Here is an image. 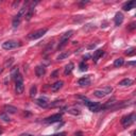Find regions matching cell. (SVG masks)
I'll use <instances>...</instances> for the list:
<instances>
[{"instance_id":"obj_34","label":"cell","mask_w":136,"mask_h":136,"mask_svg":"<svg viewBox=\"0 0 136 136\" xmlns=\"http://www.w3.org/2000/svg\"><path fill=\"white\" fill-rule=\"evenodd\" d=\"M0 134H1V131H0Z\"/></svg>"},{"instance_id":"obj_27","label":"cell","mask_w":136,"mask_h":136,"mask_svg":"<svg viewBox=\"0 0 136 136\" xmlns=\"http://www.w3.org/2000/svg\"><path fill=\"white\" fill-rule=\"evenodd\" d=\"M69 52H63V53H61L60 55L58 56V61H62V60H64V59H66V58H68L69 56Z\"/></svg>"},{"instance_id":"obj_22","label":"cell","mask_w":136,"mask_h":136,"mask_svg":"<svg viewBox=\"0 0 136 136\" xmlns=\"http://www.w3.org/2000/svg\"><path fill=\"white\" fill-rule=\"evenodd\" d=\"M18 76H19V68L18 67H14L11 70V78L12 79H15V80H16V78Z\"/></svg>"},{"instance_id":"obj_5","label":"cell","mask_w":136,"mask_h":136,"mask_svg":"<svg viewBox=\"0 0 136 136\" xmlns=\"http://www.w3.org/2000/svg\"><path fill=\"white\" fill-rule=\"evenodd\" d=\"M84 104L87 106L88 108L91 111V112H99V111L102 108L100 103H97V102H93V101H89V100H84Z\"/></svg>"},{"instance_id":"obj_30","label":"cell","mask_w":136,"mask_h":136,"mask_svg":"<svg viewBox=\"0 0 136 136\" xmlns=\"http://www.w3.org/2000/svg\"><path fill=\"white\" fill-rule=\"evenodd\" d=\"M134 28H135V24L133 23V24H130V27H129V30H133Z\"/></svg>"},{"instance_id":"obj_24","label":"cell","mask_w":136,"mask_h":136,"mask_svg":"<svg viewBox=\"0 0 136 136\" xmlns=\"http://www.w3.org/2000/svg\"><path fill=\"white\" fill-rule=\"evenodd\" d=\"M36 93H37V87H36V85H33L30 88V97L34 98L36 96Z\"/></svg>"},{"instance_id":"obj_13","label":"cell","mask_w":136,"mask_h":136,"mask_svg":"<svg viewBox=\"0 0 136 136\" xmlns=\"http://www.w3.org/2000/svg\"><path fill=\"white\" fill-rule=\"evenodd\" d=\"M114 21H115L116 26H120V24L123 23V15H122V13H120V12L116 13L115 18H114Z\"/></svg>"},{"instance_id":"obj_26","label":"cell","mask_w":136,"mask_h":136,"mask_svg":"<svg viewBox=\"0 0 136 136\" xmlns=\"http://www.w3.org/2000/svg\"><path fill=\"white\" fill-rule=\"evenodd\" d=\"M79 67H80L81 71H86L87 70V68H88V66H87V64H86L85 62H81L80 65H79Z\"/></svg>"},{"instance_id":"obj_1","label":"cell","mask_w":136,"mask_h":136,"mask_svg":"<svg viewBox=\"0 0 136 136\" xmlns=\"http://www.w3.org/2000/svg\"><path fill=\"white\" fill-rule=\"evenodd\" d=\"M27 10H28L27 6H23V8L20 9V11L17 13V15L13 18V21H12V24H13V27H14V28H17V27L20 24L21 19H23V17H24V15H26V13H27Z\"/></svg>"},{"instance_id":"obj_14","label":"cell","mask_w":136,"mask_h":136,"mask_svg":"<svg viewBox=\"0 0 136 136\" xmlns=\"http://www.w3.org/2000/svg\"><path fill=\"white\" fill-rule=\"evenodd\" d=\"M103 53H104V52H103L102 49H98L97 51H95V53H94V55H93V61L95 62V63H97L99 59L103 55Z\"/></svg>"},{"instance_id":"obj_9","label":"cell","mask_w":136,"mask_h":136,"mask_svg":"<svg viewBox=\"0 0 136 136\" xmlns=\"http://www.w3.org/2000/svg\"><path fill=\"white\" fill-rule=\"evenodd\" d=\"M61 119H62L61 114H54V115L50 116V117L46 118L45 122L46 123H54V122H58V121H61Z\"/></svg>"},{"instance_id":"obj_7","label":"cell","mask_w":136,"mask_h":136,"mask_svg":"<svg viewBox=\"0 0 136 136\" xmlns=\"http://www.w3.org/2000/svg\"><path fill=\"white\" fill-rule=\"evenodd\" d=\"M134 121H135V114L132 113L128 116H124V117L122 118V120H121V123H122L124 127H129V125H131Z\"/></svg>"},{"instance_id":"obj_8","label":"cell","mask_w":136,"mask_h":136,"mask_svg":"<svg viewBox=\"0 0 136 136\" xmlns=\"http://www.w3.org/2000/svg\"><path fill=\"white\" fill-rule=\"evenodd\" d=\"M18 46H19V44L16 41H6L2 44V48L4 50H12V49L17 48Z\"/></svg>"},{"instance_id":"obj_25","label":"cell","mask_w":136,"mask_h":136,"mask_svg":"<svg viewBox=\"0 0 136 136\" xmlns=\"http://www.w3.org/2000/svg\"><path fill=\"white\" fill-rule=\"evenodd\" d=\"M62 103H63V100H56V101H53L49 106H50V107H56V106L62 105Z\"/></svg>"},{"instance_id":"obj_4","label":"cell","mask_w":136,"mask_h":136,"mask_svg":"<svg viewBox=\"0 0 136 136\" xmlns=\"http://www.w3.org/2000/svg\"><path fill=\"white\" fill-rule=\"evenodd\" d=\"M112 91H113V88L111 87V86H106V87H103V88H101V89H96L94 91V95L97 98H103V97H105L106 95L111 94Z\"/></svg>"},{"instance_id":"obj_32","label":"cell","mask_w":136,"mask_h":136,"mask_svg":"<svg viewBox=\"0 0 136 136\" xmlns=\"http://www.w3.org/2000/svg\"><path fill=\"white\" fill-rule=\"evenodd\" d=\"M89 56H90L89 54H86V55L84 56V60H86V59H88V58H89Z\"/></svg>"},{"instance_id":"obj_16","label":"cell","mask_w":136,"mask_h":136,"mask_svg":"<svg viewBox=\"0 0 136 136\" xmlns=\"http://www.w3.org/2000/svg\"><path fill=\"white\" fill-rule=\"evenodd\" d=\"M45 73H46V69L44 66H37V67L35 68V75L37 77H39V78L43 77Z\"/></svg>"},{"instance_id":"obj_3","label":"cell","mask_w":136,"mask_h":136,"mask_svg":"<svg viewBox=\"0 0 136 136\" xmlns=\"http://www.w3.org/2000/svg\"><path fill=\"white\" fill-rule=\"evenodd\" d=\"M24 78L21 75H19L16 78V82H15V90L17 95H20L24 93Z\"/></svg>"},{"instance_id":"obj_20","label":"cell","mask_w":136,"mask_h":136,"mask_svg":"<svg viewBox=\"0 0 136 136\" xmlns=\"http://www.w3.org/2000/svg\"><path fill=\"white\" fill-rule=\"evenodd\" d=\"M133 84V81L131 79H123L122 81L119 82V85L120 86H131Z\"/></svg>"},{"instance_id":"obj_12","label":"cell","mask_w":136,"mask_h":136,"mask_svg":"<svg viewBox=\"0 0 136 136\" xmlns=\"http://www.w3.org/2000/svg\"><path fill=\"white\" fill-rule=\"evenodd\" d=\"M35 103L38 106H41V107H48V106H49L48 100H47L46 98H39V99H37V100L35 101Z\"/></svg>"},{"instance_id":"obj_21","label":"cell","mask_w":136,"mask_h":136,"mask_svg":"<svg viewBox=\"0 0 136 136\" xmlns=\"http://www.w3.org/2000/svg\"><path fill=\"white\" fill-rule=\"evenodd\" d=\"M67 112L71 115H75V116H78L81 114V111L77 107H71V108H67Z\"/></svg>"},{"instance_id":"obj_23","label":"cell","mask_w":136,"mask_h":136,"mask_svg":"<svg viewBox=\"0 0 136 136\" xmlns=\"http://www.w3.org/2000/svg\"><path fill=\"white\" fill-rule=\"evenodd\" d=\"M123 63H124V61H123L122 58L116 59V60L114 61V66H115V67H120V66L123 65Z\"/></svg>"},{"instance_id":"obj_18","label":"cell","mask_w":136,"mask_h":136,"mask_svg":"<svg viewBox=\"0 0 136 136\" xmlns=\"http://www.w3.org/2000/svg\"><path fill=\"white\" fill-rule=\"evenodd\" d=\"M73 67H75L73 63H68L67 65L65 66V70H64V73H65V76L70 75V73L72 72V70H73Z\"/></svg>"},{"instance_id":"obj_2","label":"cell","mask_w":136,"mask_h":136,"mask_svg":"<svg viewBox=\"0 0 136 136\" xmlns=\"http://www.w3.org/2000/svg\"><path fill=\"white\" fill-rule=\"evenodd\" d=\"M72 35H73V31L70 30V31L66 32V33H64L63 35L61 36V41H60V44H59V47H58L59 50H61L64 46H66V44L68 43V39L70 38Z\"/></svg>"},{"instance_id":"obj_6","label":"cell","mask_w":136,"mask_h":136,"mask_svg":"<svg viewBox=\"0 0 136 136\" xmlns=\"http://www.w3.org/2000/svg\"><path fill=\"white\" fill-rule=\"evenodd\" d=\"M47 31H48V29H46V28L39 29V30L33 32V33H31L30 35H29V38H30V39H38V38L43 37V36L47 33Z\"/></svg>"},{"instance_id":"obj_10","label":"cell","mask_w":136,"mask_h":136,"mask_svg":"<svg viewBox=\"0 0 136 136\" xmlns=\"http://www.w3.org/2000/svg\"><path fill=\"white\" fill-rule=\"evenodd\" d=\"M35 4H36V2L35 3H32L30 6L28 8V10H27V13H26V15H24V17H26V20H30V19L32 18V16H33V14H34V9H35Z\"/></svg>"},{"instance_id":"obj_17","label":"cell","mask_w":136,"mask_h":136,"mask_svg":"<svg viewBox=\"0 0 136 136\" xmlns=\"http://www.w3.org/2000/svg\"><path fill=\"white\" fill-rule=\"evenodd\" d=\"M135 6H136V2L133 0V1H129V2H127V3L123 4L122 9L124 10V11H130V10H132Z\"/></svg>"},{"instance_id":"obj_28","label":"cell","mask_w":136,"mask_h":136,"mask_svg":"<svg viewBox=\"0 0 136 136\" xmlns=\"http://www.w3.org/2000/svg\"><path fill=\"white\" fill-rule=\"evenodd\" d=\"M0 118H1L2 120L3 121H6V122H8V121H10V117L8 115H6V114H0Z\"/></svg>"},{"instance_id":"obj_11","label":"cell","mask_w":136,"mask_h":136,"mask_svg":"<svg viewBox=\"0 0 136 136\" xmlns=\"http://www.w3.org/2000/svg\"><path fill=\"white\" fill-rule=\"evenodd\" d=\"M79 85L80 86H88L90 85V79H89V76H86L84 78H81L80 80L78 81Z\"/></svg>"},{"instance_id":"obj_33","label":"cell","mask_w":136,"mask_h":136,"mask_svg":"<svg viewBox=\"0 0 136 136\" xmlns=\"http://www.w3.org/2000/svg\"><path fill=\"white\" fill-rule=\"evenodd\" d=\"M21 136H33V135H30V134H23Z\"/></svg>"},{"instance_id":"obj_31","label":"cell","mask_w":136,"mask_h":136,"mask_svg":"<svg viewBox=\"0 0 136 136\" xmlns=\"http://www.w3.org/2000/svg\"><path fill=\"white\" fill-rule=\"evenodd\" d=\"M135 64H136V62L134 61V62H129L128 65H135Z\"/></svg>"},{"instance_id":"obj_19","label":"cell","mask_w":136,"mask_h":136,"mask_svg":"<svg viewBox=\"0 0 136 136\" xmlns=\"http://www.w3.org/2000/svg\"><path fill=\"white\" fill-rule=\"evenodd\" d=\"M63 84H64L63 81H58V82H55L52 86H51V90L52 91H58L62 86H63Z\"/></svg>"},{"instance_id":"obj_29","label":"cell","mask_w":136,"mask_h":136,"mask_svg":"<svg viewBox=\"0 0 136 136\" xmlns=\"http://www.w3.org/2000/svg\"><path fill=\"white\" fill-rule=\"evenodd\" d=\"M58 72L59 71L58 70H55V71H53L52 73H51V78H56V76H58Z\"/></svg>"},{"instance_id":"obj_15","label":"cell","mask_w":136,"mask_h":136,"mask_svg":"<svg viewBox=\"0 0 136 136\" xmlns=\"http://www.w3.org/2000/svg\"><path fill=\"white\" fill-rule=\"evenodd\" d=\"M4 111H6V113H9V114H15L17 113V107H15V106H13V105H10V104H6V105H4Z\"/></svg>"}]
</instances>
